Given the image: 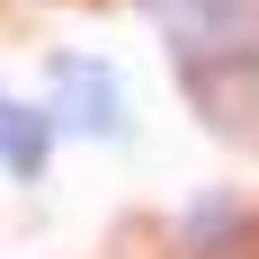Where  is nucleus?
<instances>
[{
    "mask_svg": "<svg viewBox=\"0 0 259 259\" xmlns=\"http://www.w3.org/2000/svg\"><path fill=\"white\" fill-rule=\"evenodd\" d=\"M179 54L197 116L259 143V0H143Z\"/></svg>",
    "mask_w": 259,
    "mask_h": 259,
    "instance_id": "f257e3e1",
    "label": "nucleus"
},
{
    "mask_svg": "<svg viewBox=\"0 0 259 259\" xmlns=\"http://www.w3.org/2000/svg\"><path fill=\"white\" fill-rule=\"evenodd\" d=\"M45 107H54L63 134H90V143H125L134 134V99L116 80V63H99V54H54L45 63Z\"/></svg>",
    "mask_w": 259,
    "mask_h": 259,
    "instance_id": "f03ea898",
    "label": "nucleus"
},
{
    "mask_svg": "<svg viewBox=\"0 0 259 259\" xmlns=\"http://www.w3.org/2000/svg\"><path fill=\"white\" fill-rule=\"evenodd\" d=\"M54 143H63V125H54L45 99H9L0 107V170H9L18 188H36L54 170Z\"/></svg>",
    "mask_w": 259,
    "mask_h": 259,
    "instance_id": "7ed1b4c3",
    "label": "nucleus"
},
{
    "mask_svg": "<svg viewBox=\"0 0 259 259\" xmlns=\"http://www.w3.org/2000/svg\"><path fill=\"white\" fill-rule=\"evenodd\" d=\"M0 107H9V90H0Z\"/></svg>",
    "mask_w": 259,
    "mask_h": 259,
    "instance_id": "20e7f679",
    "label": "nucleus"
}]
</instances>
